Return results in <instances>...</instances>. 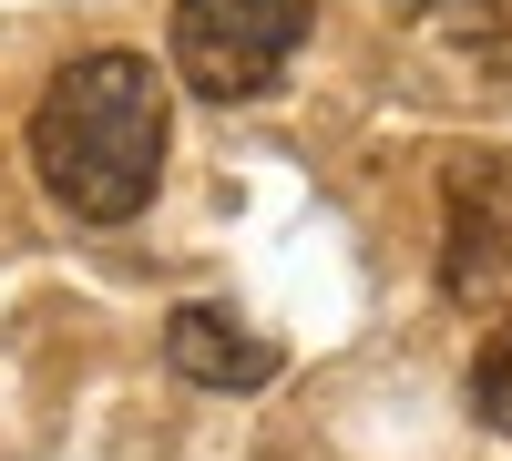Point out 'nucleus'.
Segmentation results:
<instances>
[{"instance_id": "1", "label": "nucleus", "mask_w": 512, "mask_h": 461, "mask_svg": "<svg viewBox=\"0 0 512 461\" xmlns=\"http://www.w3.org/2000/svg\"><path fill=\"white\" fill-rule=\"evenodd\" d=\"M164 144H175V103L144 52H72L31 103V175L82 226L144 216L164 185Z\"/></svg>"}, {"instance_id": "2", "label": "nucleus", "mask_w": 512, "mask_h": 461, "mask_svg": "<svg viewBox=\"0 0 512 461\" xmlns=\"http://www.w3.org/2000/svg\"><path fill=\"white\" fill-rule=\"evenodd\" d=\"M318 31V0H175V82L195 103H256Z\"/></svg>"}, {"instance_id": "3", "label": "nucleus", "mask_w": 512, "mask_h": 461, "mask_svg": "<svg viewBox=\"0 0 512 461\" xmlns=\"http://www.w3.org/2000/svg\"><path fill=\"white\" fill-rule=\"evenodd\" d=\"M164 359H175L185 380H205V390H267L287 369V349L256 339V328H236L226 308H175L164 318Z\"/></svg>"}, {"instance_id": "4", "label": "nucleus", "mask_w": 512, "mask_h": 461, "mask_svg": "<svg viewBox=\"0 0 512 461\" xmlns=\"http://www.w3.org/2000/svg\"><path fill=\"white\" fill-rule=\"evenodd\" d=\"M472 410H482V431H502L512 441V318L482 339V359H472Z\"/></svg>"}]
</instances>
